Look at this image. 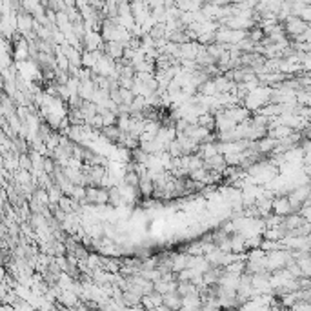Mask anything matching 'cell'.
<instances>
[{
    "label": "cell",
    "instance_id": "10",
    "mask_svg": "<svg viewBox=\"0 0 311 311\" xmlns=\"http://www.w3.org/2000/svg\"><path fill=\"white\" fill-rule=\"evenodd\" d=\"M20 160H22V167H24V169H28V167H31V160L28 159V157H22Z\"/></svg>",
    "mask_w": 311,
    "mask_h": 311
},
{
    "label": "cell",
    "instance_id": "1",
    "mask_svg": "<svg viewBox=\"0 0 311 311\" xmlns=\"http://www.w3.org/2000/svg\"><path fill=\"white\" fill-rule=\"evenodd\" d=\"M271 97H273V91H271L269 88L258 86L257 89L248 93V97H246V107H248V111H250V109H257V107H260L262 104L269 102Z\"/></svg>",
    "mask_w": 311,
    "mask_h": 311
},
{
    "label": "cell",
    "instance_id": "3",
    "mask_svg": "<svg viewBox=\"0 0 311 311\" xmlns=\"http://www.w3.org/2000/svg\"><path fill=\"white\" fill-rule=\"evenodd\" d=\"M308 30H310V28L306 26V22H304L302 18H298V16H288V20H286V33H288V35L298 38Z\"/></svg>",
    "mask_w": 311,
    "mask_h": 311
},
{
    "label": "cell",
    "instance_id": "11",
    "mask_svg": "<svg viewBox=\"0 0 311 311\" xmlns=\"http://www.w3.org/2000/svg\"><path fill=\"white\" fill-rule=\"evenodd\" d=\"M155 311H171V310H169V308H166V306L162 304V306H160V308H157V310H155Z\"/></svg>",
    "mask_w": 311,
    "mask_h": 311
},
{
    "label": "cell",
    "instance_id": "7",
    "mask_svg": "<svg viewBox=\"0 0 311 311\" xmlns=\"http://www.w3.org/2000/svg\"><path fill=\"white\" fill-rule=\"evenodd\" d=\"M16 22H18V30L22 31V33H26V35L30 33L31 26L35 24V22H33V18H31L30 15H26V13H24V15L18 16V18H16Z\"/></svg>",
    "mask_w": 311,
    "mask_h": 311
},
{
    "label": "cell",
    "instance_id": "5",
    "mask_svg": "<svg viewBox=\"0 0 311 311\" xmlns=\"http://www.w3.org/2000/svg\"><path fill=\"white\" fill-rule=\"evenodd\" d=\"M164 296V306L166 308H169L171 311H180L182 310V296L178 295L177 291H173V293H166V295H162Z\"/></svg>",
    "mask_w": 311,
    "mask_h": 311
},
{
    "label": "cell",
    "instance_id": "9",
    "mask_svg": "<svg viewBox=\"0 0 311 311\" xmlns=\"http://www.w3.org/2000/svg\"><path fill=\"white\" fill-rule=\"evenodd\" d=\"M300 215H302L304 220H306L308 224H311V204H306V206H304L302 209H300Z\"/></svg>",
    "mask_w": 311,
    "mask_h": 311
},
{
    "label": "cell",
    "instance_id": "12",
    "mask_svg": "<svg viewBox=\"0 0 311 311\" xmlns=\"http://www.w3.org/2000/svg\"><path fill=\"white\" fill-rule=\"evenodd\" d=\"M310 302H311V300H310Z\"/></svg>",
    "mask_w": 311,
    "mask_h": 311
},
{
    "label": "cell",
    "instance_id": "8",
    "mask_svg": "<svg viewBox=\"0 0 311 311\" xmlns=\"http://www.w3.org/2000/svg\"><path fill=\"white\" fill-rule=\"evenodd\" d=\"M102 133H104V137H107L111 142H118L122 137V131L117 126H107V128L102 129Z\"/></svg>",
    "mask_w": 311,
    "mask_h": 311
},
{
    "label": "cell",
    "instance_id": "2",
    "mask_svg": "<svg viewBox=\"0 0 311 311\" xmlns=\"http://www.w3.org/2000/svg\"><path fill=\"white\" fill-rule=\"evenodd\" d=\"M107 202H109V190H104V188H93V186L88 188L84 204H107Z\"/></svg>",
    "mask_w": 311,
    "mask_h": 311
},
{
    "label": "cell",
    "instance_id": "4",
    "mask_svg": "<svg viewBox=\"0 0 311 311\" xmlns=\"http://www.w3.org/2000/svg\"><path fill=\"white\" fill-rule=\"evenodd\" d=\"M271 209H273L277 215H286V217H289V215L293 213V206H291L288 197H281L271 204Z\"/></svg>",
    "mask_w": 311,
    "mask_h": 311
},
{
    "label": "cell",
    "instance_id": "6",
    "mask_svg": "<svg viewBox=\"0 0 311 311\" xmlns=\"http://www.w3.org/2000/svg\"><path fill=\"white\" fill-rule=\"evenodd\" d=\"M106 55L113 60V59H122L126 55V46L122 42H107L106 44Z\"/></svg>",
    "mask_w": 311,
    "mask_h": 311
}]
</instances>
